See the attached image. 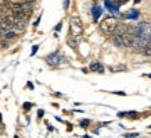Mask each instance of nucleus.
<instances>
[{
	"mask_svg": "<svg viewBox=\"0 0 151 138\" xmlns=\"http://www.w3.org/2000/svg\"><path fill=\"white\" fill-rule=\"evenodd\" d=\"M116 24H118V20L115 17H105L104 20L100 22V29L105 35H112L115 28H116Z\"/></svg>",
	"mask_w": 151,
	"mask_h": 138,
	"instance_id": "1",
	"label": "nucleus"
},
{
	"mask_svg": "<svg viewBox=\"0 0 151 138\" xmlns=\"http://www.w3.org/2000/svg\"><path fill=\"white\" fill-rule=\"evenodd\" d=\"M135 35L143 38L147 42H150L151 41V24H148V22H140L139 25H136Z\"/></svg>",
	"mask_w": 151,
	"mask_h": 138,
	"instance_id": "2",
	"label": "nucleus"
},
{
	"mask_svg": "<svg viewBox=\"0 0 151 138\" xmlns=\"http://www.w3.org/2000/svg\"><path fill=\"white\" fill-rule=\"evenodd\" d=\"M69 27H71V34L73 36H78L83 31V22L78 16H72L69 20Z\"/></svg>",
	"mask_w": 151,
	"mask_h": 138,
	"instance_id": "3",
	"label": "nucleus"
},
{
	"mask_svg": "<svg viewBox=\"0 0 151 138\" xmlns=\"http://www.w3.org/2000/svg\"><path fill=\"white\" fill-rule=\"evenodd\" d=\"M46 63L49 66H52V67H57L61 64V60H63V56H61V52L60 50H56V52H53V53L47 54L46 56Z\"/></svg>",
	"mask_w": 151,
	"mask_h": 138,
	"instance_id": "4",
	"label": "nucleus"
},
{
	"mask_svg": "<svg viewBox=\"0 0 151 138\" xmlns=\"http://www.w3.org/2000/svg\"><path fill=\"white\" fill-rule=\"evenodd\" d=\"M89 70L93 71V73L103 74V73H104V66L101 63H99V61H93V63H90V66H89Z\"/></svg>",
	"mask_w": 151,
	"mask_h": 138,
	"instance_id": "5",
	"label": "nucleus"
},
{
	"mask_svg": "<svg viewBox=\"0 0 151 138\" xmlns=\"http://www.w3.org/2000/svg\"><path fill=\"white\" fill-rule=\"evenodd\" d=\"M25 28H26V20H16V21H14V28H13V31L24 32Z\"/></svg>",
	"mask_w": 151,
	"mask_h": 138,
	"instance_id": "6",
	"label": "nucleus"
},
{
	"mask_svg": "<svg viewBox=\"0 0 151 138\" xmlns=\"http://www.w3.org/2000/svg\"><path fill=\"white\" fill-rule=\"evenodd\" d=\"M21 10L25 13V16L29 18V17L32 16V13H33V6H32V3H29V1H25V3H21Z\"/></svg>",
	"mask_w": 151,
	"mask_h": 138,
	"instance_id": "7",
	"label": "nucleus"
},
{
	"mask_svg": "<svg viewBox=\"0 0 151 138\" xmlns=\"http://www.w3.org/2000/svg\"><path fill=\"white\" fill-rule=\"evenodd\" d=\"M126 32H128V25L123 24V22H118L116 24V28H115V31L112 35H125Z\"/></svg>",
	"mask_w": 151,
	"mask_h": 138,
	"instance_id": "8",
	"label": "nucleus"
},
{
	"mask_svg": "<svg viewBox=\"0 0 151 138\" xmlns=\"http://www.w3.org/2000/svg\"><path fill=\"white\" fill-rule=\"evenodd\" d=\"M11 17L14 20H28V17L25 16V13L21 9H17V10H11Z\"/></svg>",
	"mask_w": 151,
	"mask_h": 138,
	"instance_id": "9",
	"label": "nucleus"
},
{
	"mask_svg": "<svg viewBox=\"0 0 151 138\" xmlns=\"http://www.w3.org/2000/svg\"><path fill=\"white\" fill-rule=\"evenodd\" d=\"M128 70V67H126L125 64H119V66H116V67H114V66H111L109 67V71L111 73H118V71H126Z\"/></svg>",
	"mask_w": 151,
	"mask_h": 138,
	"instance_id": "10",
	"label": "nucleus"
},
{
	"mask_svg": "<svg viewBox=\"0 0 151 138\" xmlns=\"http://www.w3.org/2000/svg\"><path fill=\"white\" fill-rule=\"evenodd\" d=\"M112 42H114V45H116V46L123 48V45H122V35H114V36H112Z\"/></svg>",
	"mask_w": 151,
	"mask_h": 138,
	"instance_id": "11",
	"label": "nucleus"
},
{
	"mask_svg": "<svg viewBox=\"0 0 151 138\" xmlns=\"http://www.w3.org/2000/svg\"><path fill=\"white\" fill-rule=\"evenodd\" d=\"M67 43H68V46H71V48L75 49L78 46V39H76V38H69L67 41Z\"/></svg>",
	"mask_w": 151,
	"mask_h": 138,
	"instance_id": "12",
	"label": "nucleus"
},
{
	"mask_svg": "<svg viewBox=\"0 0 151 138\" xmlns=\"http://www.w3.org/2000/svg\"><path fill=\"white\" fill-rule=\"evenodd\" d=\"M93 18H94V21H97V18H99V16H100V9L99 7H96V6H94L93 7Z\"/></svg>",
	"mask_w": 151,
	"mask_h": 138,
	"instance_id": "13",
	"label": "nucleus"
},
{
	"mask_svg": "<svg viewBox=\"0 0 151 138\" xmlns=\"http://www.w3.org/2000/svg\"><path fill=\"white\" fill-rule=\"evenodd\" d=\"M126 116H130V119H137L139 113L137 112H126Z\"/></svg>",
	"mask_w": 151,
	"mask_h": 138,
	"instance_id": "14",
	"label": "nucleus"
},
{
	"mask_svg": "<svg viewBox=\"0 0 151 138\" xmlns=\"http://www.w3.org/2000/svg\"><path fill=\"white\" fill-rule=\"evenodd\" d=\"M144 50H146V54H147V56H151V41L148 42V45H147V48L144 49Z\"/></svg>",
	"mask_w": 151,
	"mask_h": 138,
	"instance_id": "15",
	"label": "nucleus"
},
{
	"mask_svg": "<svg viewBox=\"0 0 151 138\" xmlns=\"http://www.w3.org/2000/svg\"><path fill=\"white\" fill-rule=\"evenodd\" d=\"M22 107H24V110H29L32 107V103H29V102H25L24 105H22Z\"/></svg>",
	"mask_w": 151,
	"mask_h": 138,
	"instance_id": "16",
	"label": "nucleus"
},
{
	"mask_svg": "<svg viewBox=\"0 0 151 138\" xmlns=\"http://www.w3.org/2000/svg\"><path fill=\"white\" fill-rule=\"evenodd\" d=\"M89 124H90V120H82V122H80V126H82L83 128H86Z\"/></svg>",
	"mask_w": 151,
	"mask_h": 138,
	"instance_id": "17",
	"label": "nucleus"
},
{
	"mask_svg": "<svg viewBox=\"0 0 151 138\" xmlns=\"http://www.w3.org/2000/svg\"><path fill=\"white\" fill-rule=\"evenodd\" d=\"M37 49H39V46H37V45H35V46H32V52H31V56H35V54H36Z\"/></svg>",
	"mask_w": 151,
	"mask_h": 138,
	"instance_id": "18",
	"label": "nucleus"
},
{
	"mask_svg": "<svg viewBox=\"0 0 151 138\" xmlns=\"http://www.w3.org/2000/svg\"><path fill=\"white\" fill-rule=\"evenodd\" d=\"M43 114H44V110H42V109H40V110H37V117H39V119H42Z\"/></svg>",
	"mask_w": 151,
	"mask_h": 138,
	"instance_id": "19",
	"label": "nucleus"
},
{
	"mask_svg": "<svg viewBox=\"0 0 151 138\" xmlns=\"http://www.w3.org/2000/svg\"><path fill=\"white\" fill-rule=\"evenodd\" d=\"M61 28H63V22H58L57 25H56V28H54V29H56V31H60Z\"/></svg>",
	"mask_w": 151,
	"mask_h": 138,
	"instance_id": "20",
	"label": "nucleus"
},
{
	"mask_svg": "<svg viewBox=\"0 0 151 138\" xmlns=\"http://www.w3.org/2000/svg\"><path fill=\"white\" fill-rule=\"evenodd\" d=\"M126 135H129V137H139V133H132V134H126Z\"/></svg>",
	"mask_w": 151,
	"mask_h": 138,
	"instance_id": "21",
	"label": "nucleus"
},
{
	"mask_svg": "<svg viewBox=\"0 0 151 138\" xmlns=\"http://www.w3.org/2000/svg\"><path fill=\"white\" fill-rule=\"evenodd\" d=\"M68 6H69V0H65V6H64V10H68Z\"/></svg>",
	"mask_w": 151,
	"mask_h": 138,
	"instance_id": "22",
	"label": "nucleus"
},
{
	"mask_svg": "<svg viewBox=\"0 0 151 138\" xmlns=\"http://www.w3.org/2000/svg\"><path fill=\"white\" fill-rule=\"evenodd\" d=\"M39 22H40V17H39V18H37V20H36V21H35V22H33V25H35V27H36L37 24H39Z\"/></svg>",
	"mask_w": 151,
	"mask_h": 138,
	"instance_id": "23",
	"label": "nucleus"
},
{
	"mask_svg": "<svg viewBox=\"0 0 151 138\" xmlns=\"http://www.w3.org/2000/svg\"><path fill=\"white\" fill-rule=\"evenodd\" d=\"M54 96H57V98H61V96H63V94H60V92H56V94H54Z\"/></svg>",
	"mask_w": 151,
	"mask_h": 138,
	"instance_id": "24",
	"label": "nucleus"
},
{
	"mask_svg": "<svg viewBox=\"0 0 151 138\" xmlns=\"http://www.w3.org/2000/svg\"><path fill=\"white\" fill-rule=\"evenodd\" d=\"M28 87H29V89H33V85H32V82H28Z\"/></svg>",
	"mask_w": 151,
	"mask_h": 138,
	"instance_id": "25",
	"label": "nucleus"
},
{
	"mask_svg": "<svg viewBox=\"0 0 151 138\" xmlns=\"http://www.w3.org/2000/svg\"><path fill=\"white\" fill-rule=\"evenodd\" d=\"M116 1H118V3H126L128 0H116Z\"/></svg>",
	"mask_w": 151,
	"mask_h": 138,
	"instance_id": "26",
	"label": "nucleus"
},
{
	"mask_svg": "<svg viewBox=\"0 0 151 138\" xmlns=\"http://www.w3.org/2000/svg\"><path fill=\"white\" fill-rule=\"evenodd\" d=\"M25 1H29V3H33L35 0H25Z\"/></svg>",
	"mask_w": 151,
	"mask_h": 138,
	"instance_id": "27",
	"label": "nucleus"
},
{
	"mask_svg": "<svg viewBox=\"0 0 151 138\" xmlns=\"http://www.w3.org/2000/svg\"><path fill=\"white\" fill-rule=\"evenodd\" d=\"M1 120H3V116H1V113H0V122H1Z\"/></svg>",
	"mask_w": 151,
	"mask_h": 138,
	"instance_id": "28",
	"label": "nucleus"
},
{
	"mask_svg": "<svg viewBox=\"0 0 151 138\" xmlns=\"http://www.w3.org/2000/svg\"><path fill=\"white\" fill-rule=\"evenodd\" d=\"M139 1H140V0H135V3H139Z\"/></svg>",
	"mask_w": 151,
	"mask_h": 138,
	"instance_id": "29",
	"label": "nucleus"
}]
</instances>
